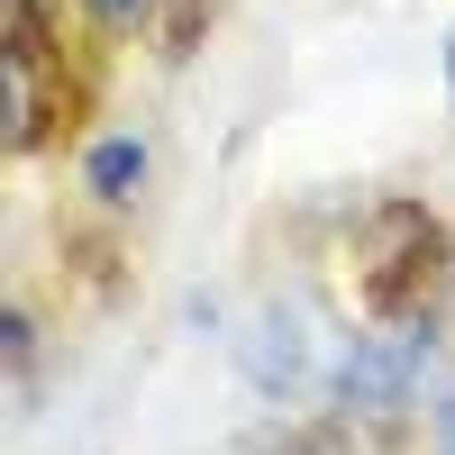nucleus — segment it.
Masks as SVG:
<instances>
[{
	"label": "nucleus",
	"mask_w": 455,
	"mask_h": 455,
	"mask_svg": "<svg viewBox=\"0 0 455 455\" xmlns=\"http://www.w3.org/2000/svg\"><path fill=\"white\" fill-rule=\"evenodd\" d=\"M446 264H455V237L428 201H373L347 246V274L373 328H419L446 300Z\"/></svg>",
	"instance_id": "f257e3e1"
},
{
	"label": "nucleus",
	"mask_w": 455,
	"mask_h": 455,
	"mask_svg": "<svg viewBox=\"0 0 455 455\" xmlns=\"http://www.w3.org/2000/svg\"><path fill=\"white\" fill-rule=\"evenodd\" d=\"M73 109H83V92L46 46L36 10H0V119H10L0 137H10V156H36L55 128H73Z\"/></svg>",
	"instance_id": "f03ea898"
},
{
	"label": "nucleus",
	"mask_w": 455,
	"mask_h": 455,
	"mask_svg": "<svg viewBox=\"0 0 455 455\" xmlns=\"http://www.w3.org/2000/svg\"><path fill=\"white\" fill-rule=\"evenodd\" d=\"M246 373H255L264 392H291V383H300V328H291L283 310H274V319H264V328L246 337Z\"/></svg>",
	"instance_id": "7ed1b4c3"
},
{
	"label": "nucleus",
	"mask_w": 455,
	"mask_h": 455,
	"mask_svg": "<svg viewBox=\"0 0 455 455\" xmlns=\"http://www.w3.org/2000/svg\"><path fill=\"white\" fill-rule=\"evenodd\" d=\"M137 182H146V146L137 137H100L92 146V192L100 201H137Z\"/></svg>",
	"instance_id": "20e7f679"
},
{
	"label": "nucleus",
	"mask_w": 455,
	"mask_h": 455,
	"mask_svg": "<svg viewBox=\"0 0 455 455\" xmlns=\"http://www.w3.org/2000/svg\"><path fill=\"white\" fill-rule=\"evenodd\" d=\"M201 10H210V0H164V10H156V46L164 55H192L201 46Z\"/></svg>",
	"instance_id": "39448f33"
},
{
	"label": "nucleus",
	"mask_w": 455,
	"mask_h": 455,
	"mask_svg": "<svg viewBox=\"0 0 455 455\" xmlns=\"http://www.w3.org/2000/svg\"><path fill=\"white\" fill-rule=\"evenodd\" d=\"M83 10H92V19H100V28H137V19H146V10H156V0H83Z\"/></svg>",
	"instance_id": "423d86ee"
},
{
	"label": "nucleus",
	"mask_w": 455,
	"mask_h": 455,
	"mask_svg": "<svg viewBox=\"0 0 455 455\" xmlns=\"http://www.w3.org/2000/svg\"><path fill=\"white\" fill-rule=\"evenodd\" d=\"M446 100H455V28H446Z\"/></svg>",
	"instance_id": "0eeeda50"
},
{
	"label": "nucleus",
	"mask_w": 455,
	"mask_h": 455,
	"mask_svg": "<svg viewBox=\"0 0 455 455\" xmlns=\"http://www.w3.org/2000/svg\"><path fill=\"white\" fill-rule=\"evenodd\" d=\"M446 455H455V401H446Z\"/></svg>",
	"instance_id": "6e6552de"
}]
</instances>
